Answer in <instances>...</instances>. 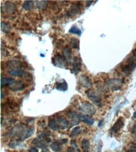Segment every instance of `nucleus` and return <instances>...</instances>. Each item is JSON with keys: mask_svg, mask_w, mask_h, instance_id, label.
I'll list each match as a JSON object with an SVG mask.
<instances>
[{"mask_svg": "<svg viewBox=\"0 0 136 152\" xmlns=\"http://www.w3.org/2000/svg\"><path fill=\"white\" fill-rule=\"evenodd\" d=\"M75 148L73 147H69L68 148V149L67 150L66 152H75Z\"/></svg>", "mask_w": 136, "mask_h": 152, "instance_id": "c9c22d12", "label": "nucleus"}, {"mask_svg": "<svg viewBox=\"0 0 136 152\" xmlns=\"http://www.w3.org/2000/svg\"><path fill=\"white\" fill-rule=\"evenodd\" d=\"M29 152H38V150L37 148L31 147L29 150Z\"/></svg>", "mask_w": 136, "mask_h": 152, "instance_id": "f704fd0d", "label": "nucleus"}, {"mask_svg": "<svg viewBox=\"0 0 136 152\" xmlns=\"http://www.w3.org/2000/svg\"><path fill=\"white\" fill-rule=\"evenodd\" d=\"M20 145V140H13L10 141V142L8 144V147L11 148H16L18 147Z\"/></svg>", "mask_w": 136, "mask_h": 152, "instance_id": "7c9ffc66", "label": "nucleus"}, {"mask_svg": "<svg viewBox=\"0 0 136 152\" xmlns=\"http://www.w3.org/2000/svg\"><path fill=\"white\" fill-rule=\"evenodd\" d=\"M41 152H50L49 151V150H48L47 148H44V149H43Z\"/></svg>", "mask_w": 136, "mask_h": 152, "instance_id": "58836bf2", "label": "nucleus"}, {"mask_svg": "<svg viewBox=\"0 0 136 152\" xmlns=\"http://www.w3.org/2000/svg\"><path fill=\"white\" fill-rule=\"evenodd\" d=\"M80 84L85 88H89L92 86V82L90 79L86 75H82L80 79Z\"/></svg>", "mask_w": 136, "mask_h": 152, "instance_id": "dca6fc26", "label": "nucleus"}, {"mask_svg": "<svg viewBox=\"0 0 136 152\" xmlns=\"http://www.w3.org/2000/svg\"><path fill=\"white\" fill-rule=\"evenodd\" d=\"M34 6V1H25L23 4V8L27 11L31 10L33 8Z\"/></svg>", "mask_w": 136, "mask_h": 152, "instance_id": "b1692460", "label": "nucleus"}, {"mask_svg": "<svg viewBox=\"0 0 136 152\" xmlns=\"http://www.w3.org/2000/svg\"><path fill=\"white\" fill-rule=\"evenodd\" d=\"M93 1H89V3H88V1H87V6H89V5H90V4H91V3H92Z\"/></svg>", "mask_w": 136, "mask_h": 152, "instance_id": "ea45409f", "label": "nucleus"}, {"mask_svg": "<svg viewBox=\"0 0 136 152\" xmlns=\"http://www.w3.org/2000/svg\"><path fill=\"white\" fill-rule=\"evenodd\" d=\"M81 148L84 152H89L90 148V143L88 139L82 140L81 143Z\"/></svg>", "mask_w": 136, "mask_h": 152, "instance_id": "aec40b11", "label": "nucleus"}, {"mask_svg": "<svg viewBox=\"0 0 136 152\" xmlns=\"http://www.w3.org/2000/svg\"><path fill=\"white\" fill-rule=\"evenodd\" d=\"M53 64L55 66H57L60 68H63L67 66V60L64 56L61 55V54H56L53 57Z\"/></svg>", "mask_w": 136, "mask_h": 152, "instance_id": "39448f33", "label": "nucleus"}, {"mask_svg": "<svg viewBox=\"0 0 136 152\" xmlns=\"http://www.w3.org/2000/svg\"><path fill=\"white\" fill-rule=\"evenodd\" d=\"M24 88V84L22 82L20 81L15 82V83L10 87V89L14 92L20 91V90H23Z\"/></svg>", "mask_w": 136, "mask_h": 152, "instance_id": "6ab92c4d", "label": "nucleus"}, {"mask_svg": "<svg viewBox=\"0 0 136 152\" xmlns=\"http://www.w3.org/2000/svg\"><path fill=\"white\" fill-rule=\"evenodd\" d=\"M82 68V62L79 57H75L73 61V70L75 74L80 72Z\"/></svg>", "mask_w": 136, "mask_h": 152, "instance_id": "9b49d317", "label": "nucleus"}, {"mask_svg": "<svg viewBox=\"0 0 136 152\" xmlns=\"http://www.w3.org/2000/svg\"><path fill=\"white\" fill-rule=\"evenodd\" d=\"M86 94L88 98L90 99L92 102L95 104L96 106L101 107L102 106V100L101 97L94 90L89 89L86 91Z\"/></svg>", "mask_w": 136, "mask_h": 152, "instance_id": "7ed1b4c3", "label": "nucleus"}, {"mask_svg": "<svg viewBox=\"0 0 136 152\" xmlns=\"http://www.w3.org/2000/svg\"><path fill=\"white\" fill-rule=\"evenodd\" d=\"M56 120L58 122L60 129L65 130L69 127L70 122L66 118L63 117H59Z\"/></svg>", "mask_w": 136, "mask_h": 152, "instance_id": "f8f14e48", "label": "nucleus"}, {"mask_svg": "<svg viewBox=\"0 0 136 152\" xmlns=\"http://www.w3.org/2000/svg\"><path fill=\"white\" fill-rule=\"evenodd\" d=\"M8 66L13 69H20L18 68H21L23 66V63L18 60H11L8 62Z\"/></svg>", "mask_w": 136, "mask_h": 152, "instance_id": "2eb2a0df", "label": "nucleus"}, {"mask_svg": "<svg viewBox=\"0 0 136 152\" xmlns=\"http://www.w3.org/2000/svg\"><path fill=\"white\" fill-rule=\"evenodd\" d=\"M1 30L4 33H8L11 30V26L8 23L1 22Z\"/></svg>", "mask_w": 136, "mask_h": 152, "instance_id": "393cba45", "label": "nucleus"}, {"mask_svg": "<svg viewBox=\"0 0 136 152\" xmlns=\"http://www.w3.org/2000/svg\"><path fill=\"white\" fill-rule=\"evenodd\" d=\"M51 149L55 152H58L62 149V147H61V144L59 142H54L50 145Z\"/></svg>", "mask_w": 136, "mask_h": 152, "instance_id": "bb28decb", "label": "nucleus"}, {"mask_svg": "<svg viewBox=\"0 0 136 152\" xmlns=\"http://www.w3.org/2000/svg\"><path fill=\"white\" fill-rule=\"evenodd\" d=\"M8 74L12 76H23L26 74V72L21 69H12L8 71Z\"/></svg>", "mask_w": 136, "mask_h": 152, "instance_id": "4be33fe9", "label": "nucleus"}, {"mask_svg": "<svg viewBox=\"0 0 136 152\" xmlns=\"http://www.w3.org/2000/svg\"><path fill=\"white\" fill-rule=\"evenodd\" d=\"M128 152H136V150H131L130 151H129Z\"/></svg>", "mask_w": 136, "mask_h": 152, "instance_id": "37998d69", "label": "nucleus"}, {"mask_svg": "<svg viewBox=\"0 0 136 152\" xmlns=\"http://www.w3.org/2000/svg\"><path fill=\"white\" fill-rule=\"evenodd\" d=\"M48 127L50 128L52 130H58L60 129L59 125L58 124V122H57L56 120L53 118L50 119L48 121Z\"/></svg>", "mask_w": 136, "mask_h": 152, "instance_id": "412c9836", "label": "nucleus"}, {"mask_svg": "<svg viewBox=\"0 0 136 152\" xmlns=\"http://www.w3.org/2000/svg\"><path fill=\"white\" fill-rule=\"evenodd\" d=\"M102 122H103V120H101V121L99 122V126H101V125H102Z\"/></svg>", "mask_w": 136, "mask_h": 152, "instance_id": "79ce46f5", "label": "nucleus"}, {"mask_svg": "<svg viewBox=\"0 0 136 152\" xmlns=\"http://www.w3.org/2000/svg\"><path fill=\"white\" fill-rule=\"evenodd\" d=\"M67 115L71 119V126L78 124L80 121V115L75 112H70Z\"/></svg>", "mask_w": 136, "mask_h": 152, "instance_id": "4468645a", "label": "nucleus"}, {"mask_svg": "<svg viewBox=\"0 0 136 152\" xmlns=\"http://www.w3.org/2000/svg\"><path fill=\"white\" fill-rule=\"evenodd\" d=\"M79 110L85 115H93L96 113V108L94 105L85 102L82 103L79 106Z\"/></svg>", "mask_w": 136, "mask_h": 152, "instance_id": "f03ea898", "label": "nucleus"}, {"mask_svg": "<svg viewBox=\"0 0 136 152\" xmlns=\"http://www.w3.org/2000/svg\"><path fill=\"white\" fill-rule=\"evenodd\" d=\"M135 67H136V62H135V61H131V62H129L126 65H124V66L122 67V72L125 74L129 75L134 71Z\"/></svg>", "mask_w": 136, "mask_h": 152, "instance_id": "0eeeda50", "label": "nucleus"}, {"mask_svg": "<svg viewBox=\"0 0 136 152\" xmlns=\"http://www.w3.org/2000/svg\"><path fill=\"white\" fill-rule=\"evenodd\" d=\"M133 117H134V118H136V112H135V113L134 114V115H133Z\"/></svg>", "mask_w": 136, "mask_h": 152, "instance_id": "c03bdc74", "label": "nucleus"}, {"mask_svg": "<svg viewBox=\"0 0 136 152\" xmlns=\"http://www.w3.org/2000/svg\"><path fill=\"white\" fill-rule=\"evenodd\" d=\"M25 125L22 124H20L15 125L14 127L8 132V135L10 137H16L20 136L21 133L25 129Z\"/></svg>", "mask_w": 136, "mask_h": 152, "instance_id": "423d86ee", "label": "nucleus"}, {"mask_svg": "<svg viewBox=\"0 0 136 152\" xmlns=\"http://www.w3.org/2000/svg\"><path fill=\"white\" fill-rule=\"evenodd\" d=\"M124 125V119L122 117H120L119 118L117 119V120L113 125L112 129H111V132L114 133H116L123 127Z\"/></svg>", "mask_w": 136, "mask_h": 152, "instance_id": "9d476101", "label": "nucleus"}, {"mask_svg": "<svg viewBox=\"0 0 136 152\" xmlns=\"http://www.w3.org/2000/svg\"><path fill=\"white\" fill-rule=\"evenodd\" d=\"M133 55L134 57H136V48L134 50V51H133Z\"/></svg>", "mask_w": 136, "mask_h": 152, "instance_id": "a19ab883", "label": "nucleus"}, {"mask_svg": "<svg viewBox=\"0 0 136 152\" xmlns=\"http://www.w3.org/2000/svg\"><path fill=\"white\" fill-rule=\"evenodd\" d=\"M123 84L124 81L122 79L118 78L110 79L106 81L107 86L110 90H113V91H116V90H120L122 86L123 85Z\"/></svg>", "mask_w": 136, "mask_h": 152, "instance_id": "f257e3e1", "label": "nucleus"}, {"mask_svg": "<svg viewBox=\"0 0 136 152\" xmlns=\"http://www.w3.org/2000/svg\"><path fill=\"white\" fill-rule=\"evenodd\" d=\"M71 146H72V147H73L74 148H77V145L75 142V141L74 140H71Z\"/></svg>", "mask_w": 136, "mask_h": 152, "instance_id": "473e14b6", "label": "nucleus"}, {"mask_svg": "<svg viewBox=\"0 0 136 152\" xmlns=\"http://www.w3.org/2000/svg\"><path fill=\"white\" fill-rule=\"evenodd\" d=\"M15 79L13 78H8V77H3L1 80V87L3 88V87L5 86H10L13 85L15 83Z\"/></svg>", "mask_w": 136, "mask_h": 152, "instance_id": "a211bd4d", "label": "nucleus"}, {"mask_svg": "<svg viewBox=\"0 0 136 152\" xmlns=\"http://www.w3.org/2000/svg\"><path fill=\"white\" fill-rule=\"evenodd\" d=\"M80 121L83 122L85 124L92 125L94 124V120L90 115H80Z\"/></svg>", "mask_w": 136, "mask_h": 152, "instance_id": "f3484780", "label": "nucleus"}, {"mask_svg": "<svg viewBox=\"0 0 136 152\" xmlns=\"http://www.w3.org/2000/svg\"><path fill=\"white\" fill-rule=\"evenodd\" d=\"M5 12L7 14H12L16 10V6L13 3L6 2L3 6Z\"/></svg>", "mask_w": 136, "mask_h": 152, "instance_id": "ddd939ff", "label": "nucleus"}, {"mask_svg": "<svg viewBox=\"0 0 136 152\" xmlns=\"http://www.w3.org/2000/svg\"><path fill=\"white\" fill-rule=\"evenodd\" d=\"M68 142V140L66 139H61L59 141V143L60 144H66Z\"/></svg>", "mask_w": 136, "mask_h": 152, "instance_id": "72a5a7b5", "label": "nucleus"}, {"mask_svg": "<svg viewBox=\"0 0 136 152\" xmlns=\"http://www.w3.org/2000/svg\"><path fill=\"white\" fill-rule=\"evenodd\" d=\"M79 40L76 38H71L70 46L72 49H79Z\"/></svg>", "mask_w": 136, "mask_h": 152, "instance_id": "c85d7f7f", "label": "nucleus"}, {"mask_svg": "<svg viewBox=\"0 0 136 152\" xmlns=\"http://www.w3.org/2000/svg\"><path fill=\"white\" fill-rule=\"evenodd\" d=\"M132 133H136V122L134 124L133 127H132Z\"/></svg>", "mask_w": 136, "mask_h": 152, "instance_id": "e433bc0d", "label": "nucleus"}, {"mask_svg": "<svg viewBox=\"0 0 136 152\" xmlns=\"http://www.w3.org/2000/svg\"><path fill=\"white\" fill-rule=\"evenodd\" d=\"M81 10V5L80 3H76L73 4L70 6V9L67 12V15L70 17H72L77 15L80 12Z\"/></svg>", "mask_w": 136, "mask_h": 152, "instance_id": "6e6552de", "label": "nucleus"}, {"mask_svg": "<svg viewBox=\"0 0 136 152\" xmlns=\"http://www.w3.org/2000/svg\"><path fill=\"white\" fill-rule=\"evenodd\" d=\"M80 133H81V128H80V126H76V127H75L72 130V131H71V134H70V137H76L78 135H79Z\"/></svg>", "mask_w": 136, "mask_h": 152, "instance_id": "c756f323", "label": "nucleus"}, {"mask_svg": "<svg viewBox=\"0 0 136 152\" xmlns=\"http://www.w3.org/2000/svg\"><path fill=\"white\" fill-rule=\"evenodd\" d=\"M47 1H36V6L38 9H44L48 5Z\"/></svg>", "mask_w": 136, "mask_h": 152, "instance_id": "a878e982", "label": "nucleus"}, {"mask_svg": "<svg viewBox=\"0 0 136 152\" xmlns=\"http://www.w3.org/2000/svg\"><path fill=\"white\" fill-rule=\"evenodd\" d=\"M51 142V139L47 137V138H42V137L38 136L37 138L33 140V143L35 145L39 148H46L48 147V143Z\"/></svg>", "mask_w": 136, "mask_h": 152, "instance_id": "20e7f679", "label": "nucleus"}, {"mask_svg": "<svg viewBox=\"0 0 136 152\" xmlns=\"http://www.w3.org/2000/svg\"><path fill=\"white\" fill-rule=\"evenodd\" d=\"M33 132H34V128L32 127L25 128L23 130V132L21 133V135L20 136L19 140L20 142H23V141L30 138V137L33 135Z\"/></svg>", "mask_w": 136, "mask_h": 152, "instance_id": "1a4fd4ad", "label": "nucleus"}, {"mask_svg": "<svg viewBox=\"0 0 136 152\" xmlns=\"http://www.w3.org/2000/svg\"><path fill=\"white\" fill-rule=\"evenodd\" d=\"M69 32H70V33L75 34H77V35H78V36L81 35V31L78 28H77L76 26L71 27L70 28V30H69Z\"/></svg>", "mask_w": 136, "mask_h": 152, "instance_id": "2f4dec72", "label": "nucleus"}, {"mask_svg": "<svg viewBox=\"0 0 136 152\" xmlns=\"http://www.w3.org/2000/svg\"><path fill=\"white\" fill-rule=\"evenodd\" d=\"M56 89L60 90V91H65L68 89V85L67 83L64 81L62 82H59L57 84L56 86Z\"/></svg>", "mask_w": 136, "mask_h": 152, "instance_id": "cd10ccee", "label": "nucleus"}, {"mask_svg": "<svg viewBox=\"0 0 136 152\" xmlns=\"http://www.w3.org/2000/svg\"><path fill=\"white\" fill-rule=\"evenodd\" d=\"M131 146L132 148H136V141L135 142H133L131 145Z\"/></svg>", "mask_w": 136, "mask_h": 152, "instance_id": "4c0bfd02", "label": "nucleus"}, {"mask_svg": "<svg viewBox=\"0 0 136 152\" xmlns=\"http://www.w3.org/2000/svg\"><path fill=\"white\" fill-rule=\"evenodd\" d=\"M63 56H65L67 61H70L71 59V50L70 47L65 46L63 49Z\"/></svg>", "mask_w": 136, "mask_h": 152, "instance_id": "5701e85b", "label": "nucleus"}]
</instances>
